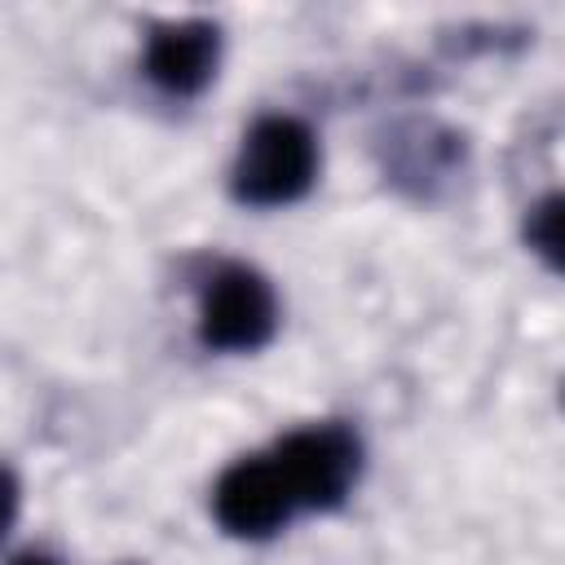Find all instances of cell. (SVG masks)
Segmentation results:
<instances>
[{
    "label": "cell",
    "instance_id": "obj_1",
    "mask_svg": "<svg viewBox=\"0 0 565 565\" xmlns=\"http://www.w3.org/2000/svg\"><path fill=\"white\" fill-rule=\"evenodd\" d=\"M318 181V137L296 115H265L247 128L230 190L247 207H287Z\"/></svg>",
    "mask_w": 565,
    "mask_h": 565
},
{
    "label": "cell",
    "instance_id": "obj_2",
    "mask_svg": "<svg viewBox=\"0 0 565 565\" xmlns=\"http://www.w3.org/2000/svg\"><path fill=\"white\" fill-rule=\"evenodd\" d=\"M274 463L296 508H340L362 472V441L344 424H309L274 446Z\"/></svg>",
    "mask_w": 565,
    "mask_h": 565
},
{
    "label": "cell",
    "instance_id": "obj_3",
    "mask_svg": "<svg viewBox=\"0 0 565 565\" xmlns=\"http://www.w3.org/2000/svg\"><path fill=\"white\" fill-rule=\"evenodd\" d=\"M278 327V296L252 265H221L199 300V340L216 353H256Z\"/></svg>",
    "mask_w": 565,
    "mask_h": 565
},
{
    "label": "cell",
    "instance_id": "obj_4",
    "mask_svg": "<svg viewBox=\"0 0 565 565\" xmlns=\"http://www.w3.org/2000/svg\"><path fill=\"white\" fill-rule=\"evenodd\" d=\"M212 512H216L221 530L234 539H269L291 521L296 499H291L274 455H252L221 472V481L212 490Z\"/></svg>",
    "mask_w": 565,
    "mask_h": 565
},
{
    "label": "cell",
    "instance_id": "obj_5",
    "mask_svg": "<svg viewBox=\"0 0 565 565\" xmlns=\"http://www.w3.org/2000/svg\"><path fill=\"white\" fill-rule=\"evenodd\" d=\"M221 62V26L207 18L159 22L146 40V79L168 97H199Z\"/></svg>",
    "mask_w": 565,
    "mask_h": 565
},
{
    "label": "cell",
    "instance_id": "obj_6",
    "mask_svg": "<svg viewBox=\"0 0 565 565\" xmlns=\"http://www.w3.org/2000/svg\"><path fill=\"white\" fill-rule=\"evenodd\" d=\"M525 243L556 269L561 265V194H547L525 216Z\"/></svg>",
    "mask_w": 565,
    "mask_h": 565
},
{
    "label": "cell",
    "instance_id": "obj_7",
    "mask_svg": "<svg viewBox=\"0 0 565 565\" xmlns=\"http://www.w3.org/2000/svg\"><path fill=\"white\" fill-rule=\"evenodd\" d=\"M13 516H18V477H13V472L0 463V539L9 534Z\"/></svg>",
    "mask_w": 565,
    "mask_h": 565
},
{
    "label": "cell",
    "instance_id": "obj_8",
    "mask_svg": "<svg viewBox=\"0 0 565 565\" xmlns=\"http://www.w3.org/2000/svg\"><path fill=\"white\" fill-rule=\"evenodd\" d=\"M13 565H57V561L44 552H22V556H13Z\"/></svg>",
    "mask_w": 565,
    "mask_h": 565
}]
</instances>
